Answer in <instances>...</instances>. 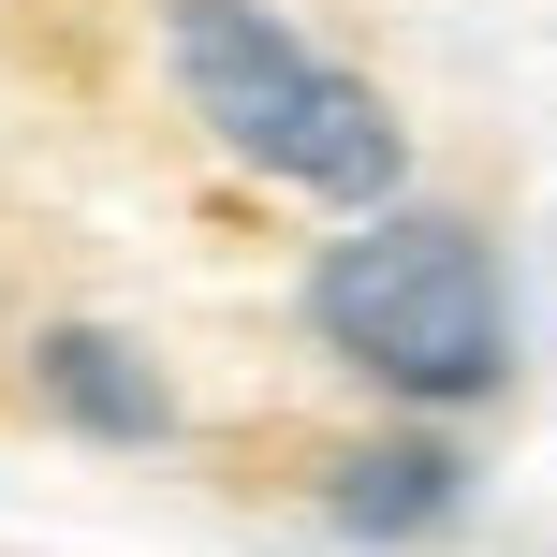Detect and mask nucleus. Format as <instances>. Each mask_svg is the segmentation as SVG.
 <instances>
[{"mask_svg": "<svg viewBox=\"0 0 557 557\" xmlns=\"http://www.w3.org/2000/svg\"><path fill=\"white\" fill-rule=\"evenodd\" d=\"M337 513H352V529H396V543L455 529V455H352V470H337Z\"/></svg>", "mask_w": 557, "mask_h": 557, "instance_id": "obj_3", "label": "nucleus"}, {"mask_svg": "<svg viewBox=\"0 0 557 557\" xmlns=\"http://www.w3.org/2000/svg\"><path fill=\"white\" fill-rule=\"evenodd\" d=\"M45 382H59V411L117 425V441H133V425H162V396H147V382H117V352H103V337H59V352H45Z\"/></svg>", "mask_w": 557, "mask_h": 557, "instance_id": "obj_4", "label": "nucleus"}, {"mask_svg": "<svg viewBox=\"0 0 557 557\" xmlns=\"http://www.w3.org/2000/svg\"><path fill=\"white\" fill-rule=\"evenodd\" d=\"M162 45H176L191 117H206L250 176L323 191V206H396V176H411L396 103H382L367 74H337L294 15H264V0H162Z\"/></svg>", "mask_w": 557, "mask_h": 557, "instance_id": "obj_1", "label": "nucleus"}, {"mask_svg": "<svg viewBox=\"0 0 557 557\" xmlns=\"http://www.w3.org/2000/svg\"><path fill=\"white\" fill-rule=\"evenodd\" d=\"M308 323H323L382 396H411V411H470V396H499V367H513L499 264H484V235L441 221V206H382L367 235H337L323 278H308Z\"/></svg>", "mask_w": 557, "mask_h": 557, "instance_id": "obj_2", "label": "nucleus"}]
</instances>
